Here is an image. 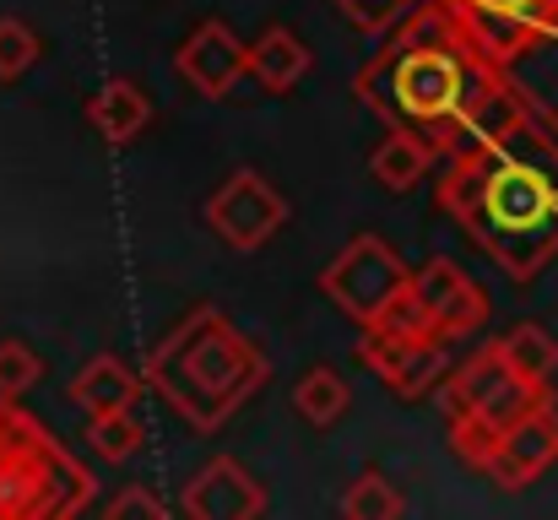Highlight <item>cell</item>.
Wrapping results in <instances>:
<instances>
[{
  "mask_svg": "<svg viewBox=\"0 0 558 520\" xmlns=\"http://www.w3.org/2000/svg\"><path fill=\"white\" fill-rule=\"evenodd\" d=\"M369 326L374 331H390V337H439V331H434V321H428V310L417 304V293H412V288H407V293L379 315V321H369Z\"/></svg>",
  "mask_w": 558,
  "mask_h": 520,
  "instance_id": "d4e9b609",
  "label": "cell"
},
{
  "mask_svg": "<svg viewBox=\"0 0 558 520\" xmlns=\"http://www.w3.org/2000/svg\"><path fill=\"white\" fill-rule=\"evenodd\" d=\"M342 516L348 520H401L407 516V494L379 472V467H364L353 477V488L342 494Z\"/></svg>",
  "mask_w": 558,
  "mask_h": 520,
  "instance_id": "44dd1931",
  "label": "cell"
},
{
  "mask_svg": "<svg viewBox=\"0 0 558 520\" xmlns=\"http://www.w3.org/2000/svg\"><path fill=\"white\" fill-rule=\"evenodd\" d=\"M109 520H131V516H142V520H163L169 516V505L163 499H153L147 488H125L120 499H109V510H104Z\"/></svg>",
  "mask_w": 558,
  "mask_h": 520,
  "instance_id": "484cf974",
  "label": "cell"
},
{
  "mask_svg": "<svg viewBox=\"0 0 558 520\" xmlns=\"http://www.w3.org/2000/svg\"><path fill=\"white\" fill-rule=\"evenodd\" d=\"M526 125H532L526 104H521L515 87H505L499 71L488 65V71L472 82L466 104H461V147H477V153H510V147L526 136ZM461 147H456V153H461Z\"/></svg>",
  "mask_w": 558,
  "mask_h": 520,
  "instance_id": "8fae6325",
  "label": "cell"
},
{
  "mask_svg": "<svg viewBox=\"0 0 558 520\" xmlns=\"http://www.w3.org/2000/svg\"><path fill=\"white\" fill-rule=\"evenodd\" d=\"M266 352L211 304H195L147 358V385L201 434L222 428L266 385Z\"/></svg>",
  "mask_w": 558,
  "mask_h": 520,
  "instance_id": "7a4b0ae2",
  "label": "cell"
},
{
  "mask_svg": "<svg viewBox=\"0 0 558 520\" xmlns=\"http://www.w3.org/2000/svg\"><path fill=\"white\" fill-rule=\"evenodd\" d=\"M174 71L201 98H228L239 87V76H250V44H239L228 22H201L180 44Z\"/></svg>",
  "mask_w": 558,
  "mask_h": 520,
  "instance_id": "7c38bea8",
  "label": "cell"
},
{
  "mask_svg": "<svg viewBox=\"0 0 558 520\" xmlns=\"http://www.w3.org/2000/svg\"><path fill=\"white\" fill-rule=\"evenodd\" d=\"M206 222L228 250H260L282 233L288 222V201L282 190H271V179H260L255 169H233L211 195H206Z\"/></svg>",
  "mask_w": 558,
  "mask_h": 520,
  "instance_id": "52a82bcc",
  "label": "cell"
},
{
  "mask_svg": "<svg viewBox=\"0 0 558 520\" xmlns=\"http://www.w3.org/2000/svg\"><path fill=\"white\" fill-rule=\"evenodd\" d=\"M315 55L304 49V38L293 27H266L255 44H250V76L266 87V93H293L304 76H310Z\"/></svg>",
  "mask_w": 558,
  "mask_h": 520,
  "instance_id": "9a60e30c",
  "label": "cell"
},
{
  "mask_svg": "<svg viewBox=\"0 0 558 520\" xmlns=\"http://www.w3.org/2000/svg\"><path fill=\"white\" fill-rule=\"evenodd\" d=\"M407 288H412V271H407V261H401L379 233H359V239L320 271V293H326L348 321H359V326L379 321Z\"/></svg>",
  "mask_w": 558,
  "mask_h": 520,
  "instance_id": "5b68a950",
  "label": "cell"
},
{
  "mask_svg": "<svg viewBox=\"0 0 558 520\" xmlns=\"http://www.w3.org/2000/svg\"><path fill=\"white\" fill-rule=\"evenodd\" d=\"M142 418L131 412V407H120V412H93L87 418V450L98 456V461H109V467H120V461H131L136 450H142Z\"/></svg>",
  "mask_w": 558,
  "mask_h": 520,
  "instance_id": "ffe728a7",
  "label": "cell"
},
{
  "mask_svg": "<svg viewBox=\"0 0 558 520\" xmlns=\"http://www.w3.org/2000/svg\"><path fill=\"white\" fill-rule=\"evenodd\" d=\"M445 401H450V412L483 418V423H494V428L505 434L515 418H526L532 407H543V401H548V385L521 379V374L510 368V358L499 352V342H488L483 352H472V358L450 374Z\"/></svg>",
  "mask_w": 558,
  "mask_h": 520,
  "instance_id": "8992f818",
  "label": "cell"
},
{
  "mask_svg": "<svg viewBox=\"0 0 558 520\" xmlns=\"http://www.w3.org/2000/svg\"><path fill=\"white\" fill-rule=\"evenodd\" d=\"M554 461H558V407L543 401V407H532L526 418H515V423L499 434V450H494V461L483 467V477H488L494 488H505V494H521V488H532Z\"/></svg>",
  "mask_w": 558,
  "mask_h": 520,
  "instance_id": "9c48e42d",
  "label": "cell"
},
{
  "mask_svg": "<svg viewBox=\"0 0 558 520\" xmlns=\"http://www.w3.org/2000/svg\"><path fill=\"white\" fill-rule=\"evenodd\" d=\"M136 390H142V379L131 374V363L125 358H114V352H98L71 385H65V396L93 418V412H120V407H136Z\"/></svg>",
  "mask_w": 558,
  "mask_h": 520,
  "instance_id": "2e32d148",
  "label": "cell"
},
{
  "mask_svg": "<svg viewBox=\"0 0 558 520\" xmlns=\"http://www.w3.org/2000/svg\"><path fill=\"white\" fill-rule=\"evenodd\" d=\"M185 516L190 520H255V516H266V488L233 456H217V461H206L190 477Z\"/></svg>",
  "mask_w": 558,
  "mask_h": 520,
  "instance_id": "4fadbf2b",
  "label": "cell"
},
{
  "mask_svg": "<svg viewBox=\"0 0 558 520\" xmlns=\"http://www.w3.org/2000/svg\"><path fill=\"white\" fill-rule=\"evenodd\" d=\"M87 125L109 142V147H131L136 136H147V125H153V98L142 93V82H131V76H109L93 98H87Z\"/></svg>",
  "mask_w": 558,
  "mask_h": 520,
  "instance_id": "5bb4252c",
  "label": "cell"
},
{
  "mask_svg": "<svg viewBox=\"0 0 558 520\" xmlns=\"http://www.w3.org/2000/svg\"><path fill=\"white\" fill-rule=\"evenodd\" d=\"M38 374H44V363H38L33 347L27 342H0V396H5V401L27 396V390L38 385Z\"/></svg>",
  "mask_w": 558,
  "mask_h": 520,
  "instance_id": "cb8c5ba5",
  "label": "cell"
},
{
  "mask_svg": "<svg viewBox=\"0 0 558 520\" xmlns=\"http://www.w3.org/2000/svg\"><path fill=\"white\" fill-rule=\"evenodd\" d=\"M499 352H505L510 368H515L521 379H532V385H548V379L558 374V342L537 326V321L510 326V331L499 337Z\"/></svg>",
  "mask_w": 558,
  "mask_h": 520,
  "instance_id": "d6986e66",
  "label": "cell"
},
{
  "mask_svg": "<svg viewBox=\"0 0 558 520\" xmlns=\"http://www.w3.org/2000/svg\"><path fill=\"white\" fill-rule=\"evenodd\" d=\"M412 293H417V304L428 310V321H434V331L439 337H466V331H477L483 321H488V293L456 266V261H445V255H434V261H423L417 271H412Z\"/></svg>",
  "mask_w": 558,
  "mask_h": 520,
  "instance_id": "30bf717a",
  "label": "cell"
},
{
  "mask_svg": "<svg viewBox=\"0 0 558 520\" xmlns=\"http://www.w3.org/2000/svg\"><path fill=\"white\" fill-rule=\"evenodd\" d=\"M38 55H44L38 33H33L22 16H0V82H16V76H27Z\"/></svg>",
  "mask_w": 558,
  "mask_h": 520,
  "instance_id": "603a6c76",
  "label": "cell"
},
{
  "mask_svg": "<svg viewBox=\"0 0 558 520\" xmlns=\"http://www.w3.org/2000/svg\"><path fill=\"white\" fill-rule=\"evenodd\" d=\"M82 499L87 472L0 396V516H76Z\"/></svg>",
  "mask_w": 558,
  "mask_h": 520,
  "instance_id": "277c9868",
  "label": "cell"
},
{
  "mask_svg": "<svg viewBox=\"0 0 558 520\" xmlns=\"http://www.w3.org/2000/svg\"><path fill=\"white\" fill-rule=\"evenodd\" d=\"M450 450H456L472 472H483V467L494 461V450H499V428H494V423H483V418L450 412Z\"/></svg>",
  "mask_w": 558,
  "mask_h": 520,
  "instance_id": "7402d4cb",
  "label": "cell"
},
{
  "mask_svg": "<svg viewBox=\"0 0 558 520\" xmlns=\"http://www.w3.org/2000/svg\"><path fill=\"white\" fill-rule=\"evenodd\" d=\"M450 337H390V331H374L364 326V363H369L374 374L385 379V390L396 396V401H417V396H428L439 379H445V368H450V352H445Z\"/></svg>",
  "mask_w": 558,
  "mask_h": 520,
  "instance_id": "ba28073f",
  "label": "cell"
},
{
  "mask_svg": "<svg viewBox=\"0 0 558 520\" xmlns=\"http://www.w3.org/2000/svg\"><path fill=\"white\" fill-rule=\"evenodd\" d=\"M353 22H364V27H379V22H396L412 0H337Z\"/></svg>",
  "mask_w": 558,
  "mask_h": 520,
  "instance_id": "4316f807",
  "label": "cell"
},
{
  "mask_svg": "<svg viewBox=\"0 0 558 520\" xmlns=\"http://www.w3.org/2000/svg\"><path fill=\"white\" fill-rule=\"evenodd\" d=\"M466 233L515 277H537L558 255V179L537 164H521L510 153L488 158V195Z\"/></svg>",
  "mask_w": 558,
  "mask_h": 520,
  "instance_id": "3957f363",
  "label": "cell"
},
{
  "mask_svg": "<svg viewBox=\"0 0 558 520\" xmlns=\"http://www.w3.org/2000/svg\"><path fill=\"white\" fill-rule=\"evenodd\" d=\"M483 71L488 65L466 55V44L456 38L445 5H428L353 82V93H364L396 131H412V136L434 142L439 158H445V153L461 147V104H466V93Z\"/></svg>",
  "mask_w": 558,
  "mask_h": 520,
  "instance_id": "6da1fadb",
  "label": "cell"
},
{
  "mask_svg": "<svg viewBox=\"0 0 558 520\" xmlns=\"http://www.w3.org/2000/svg\"><path fill=\"white\" fill-rule=\"evenodd\" d=\"M348 401H353V390H348V379L337 374V368H310V374H299V385H293V412L304 418V423H315V428H331L342 412H348Z\"/></svg>",
  "mask_w": 558,
  "mask_h": 520,
  "instance_id": "ac0fdd59",
  "label": "cell"
},
{
  "mask_svg": "<svg viewBox=\"0 0 558 520\" xmlns=\"http://www.w3.org/2000/svg\"><path fill=\"white\" fill-rule=\"evenodd\" d=\"M434 158H439L434 142H423V136H412V131H390L369 153V173L390 195H407V190H417V184L428 179Z\"/></svg>",
  "mask_w": 558,
  "mask_h": 520,
  "instance_id": "e0dca14e",
  "label": "cell"
}]
</instances>
